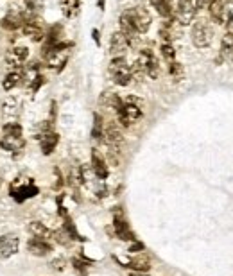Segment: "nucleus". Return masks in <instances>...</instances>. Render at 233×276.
I'll use <instances>...</instances> for the list:
<instances>
[{"mask_svg": "<svg viewBox=\"0 0 233 276\" xmlns=\"http://www.w3.org/2000/svg\"><path fill=\"white\" fill-rule=\"evenodd\" d=\"M160 52H162L163 59L167 61V65H169V63H174V61H176V50H174V47H172V43H162Z\"/></svg>", "mask_w": 233, "mask_h": 276, "instance_id": "c756f323", "label": "nucleus"}, {"mask_svg": "<svg viewBox=\"0 0 233 276\" xmlns=\"http://www.w3.org/2000/svg\"><path fill=\"white\" fill-rule=\"evenodd\" d=\"M20 81H22V70H11L6 77H4L2 86H4L6 92H9V90L17 88L18 84H20Z\"/></svg>", "mask_w": 233, "mask_h": 276, "instance_id": "a878e982", "label": "nucleus"}, {"mask_svg": "<svg viewBox=\"0 0 233 276\" xmlns=\"http://www.w3.org/2000/svg\"><path fill=\"white\" fill-rule=\"evenodd\" d=\"M104 138H106V144L110 147H118L120 144L124 142V135H122V130H120V126L116 122H108L104 126Z\"/></svg>", "mask_w": 233, "mask_h": 276, "instance_id": "9b49d317", "label": "nucleus"}, {"mask_svg": "<svg viewBox=\"0 0 233 276\" xmlns=\"http://www.w3.org/2000/svg\"><path fill=\"white\" fill-rule=\"evenodd\" d=\"M22 32L27 38H31L33 41H41L43 36H45V27H43V22L38 20L36 16H33L31 20H27L22 27Z\"/></svg>", "mask_w": 233, "mask_h": 276, "instance_id": "1a4fd4ad", "label": "nucleus"}, {"mask_svg": "<svg viewBox=\"0 0 233 276\" xmlns=\"http://www.w3.org/2000/svg\"><path fill=\"white\" fill-rule=\"evenodd\" d=\"M72 265H74V267H76V271H79L81 275H86L88 265H90V260H86V262H83L81 259H74V260H72Z\"/></svg>", "mask_w": 233, "mask_h": 276, "instance_id": "473e14b6", "label": "nucleus"}, {"mask_svg": "<svg viewBox=\"0 0 233 276\" xmlns=\"http://www.w3.org/2000/svg\"><path fill=\"white\" fill-rule=\"evenodd\" d=\"M110 76L115 84L118 86H128L129 82L133 81V74H131V66L126 61L124 56L113 58L110 63Z\"/></svg>", "mask_w": 233, "mask_h": 276, "instance_id": "20e7f679", "label": "nucleus"}, {"mask_svg": "<svg viewBox=\"0 0 233 276\" xmlns=\"http://www.w3.org/2000/svg\"><path fill=\"white\" fill-rule=\"evenodd\" d=\"M122 16L128 20L131 27H133L138 34H146L147 31L151 29L152 16L151 13L147 11L146 7H129L122 13Z\"/></svg>", "mask_w": 233, "mask_h": 276, "instance_id": "7ed1b4c3", "label": "nucleus"}, {"mask_svg": "<svg viewBox=\"0 0 233 276\" xmlns=\"http://www.w3.org/2000/svg\"><path fill=\"white\" fill-rule=\"evenodd\" d=\"M190 38H192V43L198 49H206L212 45L214 29L206 20H196L192 25V31H190Z\"/></svg>", "mask_w": 233, "mask_h": 276, "instance_id": "39448f33", "label": "nucleus"}, {"mask_svg": "<svg viewBox=\"0 0 233 276\" xmlns=\"http://www.w3.org/2000/svg\"><path fill=\"white\" fill-rule=\"evenodd\" d=\"M29 231L34 237H38V239H45V241L52 237V231L47 228L43 223H40V221H33V223L29 224Z\"/></svg>", "mask_w": 233, "mask_h": 276, "instance_id": "393cba45", "label": "nucleus"}, {"mask_svg": "<svg viewBox=\"0 0 233 276\" xmlns=\"http://www.w3.org/2000/svg\"><path fill=\"white\" fill-rule=\"evenodd\" d=\"M97 6H99L100 11H104V7H106V0H97Z\"/></svg>", "mask_w": 233, "mask_h": 276, "instance_id": "58836bf2", "label": "nucleus"}, {"mask_svg": "<svg viewBox=\"0 0 233 276\" xmlns=\"http://www.w3.org/2000/svg\"><path fill=\"white\" fill-rule=\"evenodd\" d=\"M65 231L68 233V237L70 239H74V241H84L79 233H77V229H76V226H74V223H72V219L68 217V215H65Z\"/></svg>", "mask_w": 233, "mask_h": 276, "instance_id": "7c9ffc66", "label": "nucleus"}, {"mask_svg": "<svg viewBox=\"0 0 233 276\" xmlns=\"http://www.w3.org/2000/svg\"><path fill=\"white\" fill-rule=\"evenodd\" d=\"M58 142H59L58 133H54V131H47V133H43V135H41V138H40L41 153H43V154H50L54 149H56Z\"/></svg>", "mask_w": 233, "mask_h": 276, "instance_id": "6ab92c4d", "label": "nucleus"}, {"mask_svg": "<svg viewBox=\"0 0 233 276\" xmlns=\"http://www.w3.org/2000/svg\"><path fill=\"white\" fill-rule=\"evenodd\" d=\"M0 146L4 151H9V153H20L25 146V140L23 136H17V135H4L2 140H0Z\"/></svg>", "mask_w": 233, "mask_h": 276, "instance_id": "2eb2a0df", "label": "nucleus"}, {"mask_svg": "<svg viewBox=\"0 0 233 276\" xmlns=\"http://www.w3.org/2000/svg\"><path fill=\"white\" fill-rule=\"evenodd\" d=\"M52 265H54V269L61 271V269H63V265H65V260H61V259L54 260V262H52Z\"/></svg>", "mask_w": 233, "mask_h": 276, "instance_id": "e433bc0d", "label": "nucleus"}, {"mask_svg": "<svg viewBox=\"0 0 233 276\" xmlns=\"http://www.w3.org/2000/svg\"><path fill=\"white\" fill-rule=\"evenodd\" d=\"M226 29L233 27V0H224V6H222V15H221V24Z\"/></svg>", "mask_w": 233, "mask_h": 276, "instance_id": "b1692460", "label": "nucleus"}, {"mask_svg": "<svg viewBox=\"0 0 233 276\" xmlns=\"http://www.w3.org/2000/svg\"><path fill=\"white\" fill-rule=\"evenodd\" d=\"M29 58V49L27 47H15L11 52L6 56L7 66L13 68V70H20L23 66V63Z\"/></svg>", "mask_w": 233, "mask_h": 276, "instance_id": "9d476101", "label": "nucleus"}, {"mask_svg": "<svg viewBox=\"0 0 233 276\" xmlns=\"http://www.w3.org/2000/svg\"><path fill=\"white\" fill-rule=\"evenodd\" d=\"M18 246H20V241H18L17 235L0 237V260L13 257L18 251Z\"/></svg>", "mask_w": 233, "mask_h": 276, "instance_id": "f8f14e48", "label": "nucleus"}, {"mask_svg": "<svg viewBox=\"0 0 233 276\" xmlns=\"http://www.w3.org/2000/svg\"><path fill=\"white\" fill-rule=\"evenodd\" d=\"M131 276H144V275H131Z\"/></svg>", "mask_w": 233, "mask_h": 276, "instance_id": "ea45409f", "label": "nucleus"}, {"mask_svg": "<svg viewBox=\"0 0 233 276\" xmlns=\"http://www.w3.org/2000/svg\"><path fill=\"white\" fill-rule=\"evenodd\" d=\"M167 2H169L172 18H174L178 24L181 25L192 24L194 18H196V13H198V7H196L194 0H167Z\"/></svg>", "mask_w": 233, "mask_h": 276, "instance_id": "f257e3e1", "label": "nucleus"}, {"mask_svg": "<svg viewBox=\"0 0 233 276\" xmlns=\"http://www.w3.org/2000/svg\"><path fill=\"white\" fill-rule=\"evenodd\" d=\"M17 110H18L17 100L9 99L6 104H4V113H6V115H17Z\"/></svg>", "mask_w": 233, "mask_h": 276, "instance_id": "f704fd0d", "label": "nucleus"}, {"mask_svg": "<svg viewBox=\"0 0 233 276\" xmlns=\"http://www.w3.org/2000/svg\"><path fill=\"white\" fill-rule=\"evenodd\" d=\"M92 138L93 140L100 142L104 138V120L99 113L93 115V128H92Z\"/></svg>", "mask_w": 233, "mask_h": 276, "instance_id": "bb28decb", "label": "nucleus"}, {"mask_svg": "<svg viewBox=\"0 0 233 276\" xmlns=\"http://www.w3.org/2000/svg\"><path fill=\"white\" fill-rule=\"evenodd\" d=\"M4 135H17V136H23V130L20 124H6L4 126Z\"/></svg>", "mask_w": 233, "mask_h": 276, "instance_id": "2f4dec72", "label": "nucleus"}, {"mask_svg": "<svg viewBox=\"0 0 233 276\" xmlns=\"http://www.w3.org/2000/svg\"><path fill=\"white\" fill-rule=\"evenodd\" d=\"M144 249V244H140V242H136V244H133V246L129 247V251L134 253V251H142Z\"/></svg>", "mask_w": 233, "mask_h": 276, "instance_id": "4c0bfd02", "label": "nucleus"}, {"mask_svg": "<svg viewBox=\"0 0 233 276\" xmlns=\"http://www.w3.org/2000/svg\"><path fill=\"white\" fill-rule=\"evenodd\" d=\"M0 183H2V179H0Z\"/></svg>", "mask_w": 233, "mask_h": 276, "instance_id": "a19ab883", "label": "nucleus"}, {"mask_svg": "<svg viewBox=\"0 0 233 276\" xmlns=\"http://www.w3.org/2000/svg\"><path fill=\"white\" fill-rule=\"evenodd\" d=\"M52 237H56V241L59 242V244H63V246H67V244H70V237H68V233L65 231V229H58V231H54L52 233Z\"/></svg>", "mask_w": 233, "mask_h": 276, "instance_id": "72a5a7b5", "label": "nucleus"}, {"mask_svg": "<svg viewBox=\"0 0 233 276\" xmlns=\"http://www.w3.org/2000/svg\"><path fill=\"white\" fill-rule=\"evenodd\" d=\"M27 249H29V253L36 255V257H45L49 253H52V246L45 239H38V237H34V239H31L27 242Z\"/></svg>", "mask_w": 233, "mask_h": 276, "instance_id": "dca6fc26", "label": "nucleus"}, {"mask_svg": "<svg viewBox=\"0 0 233 276\" xmlns=\"http://www.w3.org/2000/svg\"><path fill=\"white\" fill-rule=\"evenodd\" d=\"M129 49V43L126 40V36L118 31V32H113L110 41V54L113 58H118V56H124V52Z\"/></svg>", "mask_w": 233, "mask_h": 276, "instance_id": "4468645a", "label": "nucleus"}, {"mask_svg": "<svg viewBox=\"0 0 233 276\" xmlns=\"http://www.w3.org/2000/svg\"><path fill=\"white\" fill-rule=\"evenodd\" d=\"M36 194H38V187L31 179H20L18 178L11 185V195L17 201H25L29 197H34Z\"/></svg>", "mask_w": 233, "mask_h": 276, "instance_id": "6e6552de", "label": "nucleus"}, {"mask_svg": "<svg viewBox=\"0 0 233 276\" xmlns=\"http://www.w3.org/2000/svg\"><path fill=\"white\" fill-rule=\"evenodd\" d=\"M113 228H115V233L120 241H136L134 239V233L131 231L129 224L124 221V217L120 215V211L115 213V219H113Z\"/></svg>", "mask_w": 233, "mask_h": 276, "instance_id": "ddd939ff", "label": "nucleus"}, {"mask_svg": "<svg viewBox=\"0 0 233 276\" xmlns=\"http://www.w3.org/2000/svg\"><path fill=\"white\" fill-rule=\"evenodd\" d=\"M92 169H93V172H95V176L99 178V179H106L108 174H110L108 165H106L104 158L100 156L97 149H93L92 151Z\"/></svg>", "mask_w": 233, "mask_h": 276, "instance_id": "f3484780", "label": "nucleus"}, {"mask_svg": "<svg viewBox=\"0 0 233 276\" xmlns=\"http://www.w3.org/2000/svg\"><path fill=\"white\" fill-rule=\"evenodd\" d=\"M136 63L140 65V68L144 70L147 77L151 79H158L160 77V63H158L156 56L151 49H144L140 50V56L136 58Z\"/></svg>", "mask_w": 233, "mask_h": 276, "instance_id": "423d86ee", "label": "nucleus"}, {"mask_svg": "<svg viewBox=\"0 0 233 276\" xmlns=\"http://www.w3.org/2000/svg\"><path fill=\"white\" fill-rule=\"evenodd\" d=\"M92 38H93V41H95V45L97 47H100V32L97 29H92Z\"/></svg>", "mask_w": 233, "mask_h": 276, "instance_id": "c9c22d12", "label": "nucleus"}, {"mask_svg": "<svg viewBox=\"0 0 233 276\" xmlns=\"http://www.w3.org/2000/svg\"><path fill=\"white\" fill-rule=\"evenodd\" d=\"M59 6L67 18H76L81 11V0H59Z\"/></svg>", "mask_w": 233, "mask_h": 276, "instance_id": "412c9836", "label": "nucleus"}, {"mask_svg": "<svg viewBox=\"0 0 233 276\" xmlns=\"http://www.w3.org/2000/svg\"><path fill=\"white\" fill-rule=\"evenodd\" d=\"M23 11H11L4 20H2V27L7 31H17L23 27Z\"/></svg>", "mask_w": 233, "mask_h": 276, "instance_id": "a211bd4d", "label": "nucleus"}, {"mask_svg": "<svg viewBox=\"0 0 233 276\" xmlns=\"http://www.w3.org/2000/svg\"><path fill=\"white\" fill-rule=\"evenodd\" d=\"M124 104V100L115 94V92H104L100 95V106H104L108 110H113L116 113V110H120Z\"/></svg>", "mask_w": 233, "mask_h": 276, "instance_id": "aec40b11", "label": "nucleus"}, {"mask_svg": "<svg viewBox=\"0 0 233 276\" xmlns=\"http://www.w3.org/2000/svg\"><path fill=\"white\" fill-rule=\"evenodd\" d=\"M144 115L142 112V106L131 104V102H124L120 110H116V120L122 128H129L131 124H134L136 120H140Z\"/></svg>", "mask_w": 233, "mask_h": 276, "instance_id": "0eeeda50", "label": "nucleus"}, {"mask_svg": "<svg viewBox=\"0 0 233 276\" xmlns=\"http://www.w3.org/2000/svg\"><path fill=\"white\" fill-rule=\"evenodd\" d=\"M221 56L233 63V32L230 31L221 38Z\"/></svg>", "mask_w": 233, "mask_h": 276, "instance_id": "5701e85b", "label": "nucleus"}, {"mask_svg": "<svg viewBox=\"0 0 233 276\" xmlns=\"http://www.w3.org/2000/svg\"><path fill=\"white\" fill-rule=\"evenodd\" d=\"M222 6H224V0H212V2L208 4L210 18H212L214 22H217V24H221Z\"/></svg>", "mask_w": 233, "mask_h": 276, "instance_id": "cd10ccee", "label": "nucleus"}, {"mask_svg": "<svg viewBox=\"0 0 233 276\" xmlns=\"http://www.w3.org/2000/svg\"><path fill=\"white\" fill-rule=\"evenodd\" d=\"M126 267L136 271V273H146V271L151 269V260H149V257H146V255H138V257L129 260L128 264H126Z\"/></svg>", "mask_w": 233, "mask_h": 276, "instance_id": "4be33fe9", "label": "nucleus"}, {"mask_svg": "<svg viewBox=\"0 0 233 276\" xmlns=\"http://www.w3.org/2000/svg\"><path fill=\"white\" fill-rule=\"evenodd\" d=\"M169 76L174 82L183 81V77H185V68H183V65H181V63H178V61H174V63H169Z\"/></svg>", "mask_w": 233, "mask_h": 276, "instance_id": "c85d7f7f", "label": "nucleus"}, {"mask_svg": "<svg viewBox=\"0 0 233 276\" xmlns=\"http://www.w3.org/2000/svg\"><path fill=\"white\" fill-rule=\"evenodd\" d=\"M70 49H72V43H68V41H59V43H56L54 47L45 50L43 56H45V59H47L49 68H54L56 72L63 70V66L67 65V61H68Z\"/></svg>", "mask_w": 233, "mask_h": 276, "instance_id": "f03ea898", "label": "nucleus"}]
</instances>
